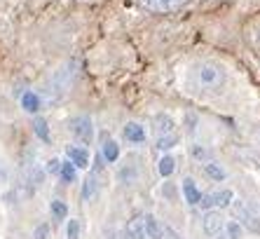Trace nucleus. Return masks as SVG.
Segmentation results:
<instances>
[{
    "label": "nucleus",
    "instance_id": "b1692460",
    "mask_svg": "<svg viewBox=\"0 0 260 239\" xmlns=\"http://www.w3.org/2000/svg\"><path fill=\"white\" fill-rule=\"evenodd\" d=\"M59 169H61V160H49L47 162V171L49 173H59Z\"/></svg>",
    "mask_w": 260,
    "mask_h": 239
},
{
    "label": "nucleus",
    "instance_id": "a211bd4d",
    "mask_svg": "<svg viewBox=\"0 0 260 239\" xmlns=\"http://www.w3.org/2000/svg\"><path fill=\"white\" fill-rule=\"evenodd\" d=\"M176 171V160L171 155H167V157H162L159 160V173L162 176H171V173Z\"/></svg>",
    "mask_w": 260,
    "mask_h": 239
},
{
    "label": "nucleus",
    "instance_id": "6e6552de",
    "mask_svg": "<svg viewBox=\"0 0 260 239\" xmlns=\"http://www.w3.org/2000/svg\"><path fill=\"white\" fill-rule=\"evenodd\" d=\"M68 160L73 162V167H80V169H85L89 167V153H87L85 148H68Z\"/></svg>",
    "mask_w": 260,
    "mask_h": 239
},
{
    "label": "nucleus",
    "instance_id": "1a4fd4ad",
    "mask_svg": "<svg viewBox=\"0 0 260 239\" xmlns=\"http://www.w3.org/2000/svg\"><path fill=\"white\" fill-rule=\"evenodd\" d=\"M124 138L132 141V143H143L145 141V129L139 125V122H129V125L124 127Z\"/></svg>",
    "mask_w": 260,
    "mask_h": 239
},
{
    "label": "nucleus",
    "instance_id": "39448f33",
    "mask_svg": "<svg viewBox=\"0 0 260 239\" xmlns=\"http://www.w3.org/2000/svg\"><path fill=\"white\" fill-rule=\"evenodd\" d=\"M232 202V190H220V192H209L200 199V204L204 209H211V206H230Z\"/></svg>",
    "mask_w": 260,
    "mask_h": 239
},
{
    "label": "nucleus",
    "instance_id": "5701e85b",
    "mask_svg": "<svg viewBox=\"0 0 260 239\" xmlns=\"http://www.w3.org/2000/svg\"><path fill=\"white\" fill-rule=\"evenodd\" d=\"M228 234H230L232 239L242 237V227H239V223H230V225H228Z\"/></svg>",
    "mask_w": 260,
    "mask_h": 239
},
{
    "label": "nucleus",
    "instance_id": "2eb2a0df",
    "mask_svg": "<svg viewBox=\"0 0 260 239\" xmlns=\"http://www.w3.org/2000/svg\"><path fill=\"white\" fill-rule=\"evenodd\" d=\"M33 129H36L38 138H43L45 143H49V129H47V122L43 117H36L33 120Z\"/></svg>",
    "mask_w": 260,
    "mask_h": 239
},
{
    "label": "nucleus",
    "instance_id": "7ed1b4c3",
    "mask_svg": "<svg viewBox=\"0 0 260 239\" xmlns=\"http://www.w3.org/2000/svg\"><path fill=\"white\" fill-rule=\"evenodd\" d=\"M68 129L75 138H78L82 145H89L91 138H94V125H91V120L87 115H78V117H73L68 122Z\"/></svg>",
    "mask_w": 260,
    "mask_h": 239
},
{
    "label": "nucleus",
    "instance_id": "423d86ee",
    "mask_svg": "<svg viewBox=\"0 0 260 239\" xmlns=\"http://www.w3.org/2000/svg\"><path fill=\"white\" fill-rule=\"evenodd\" d=\"M152 129H155V134L159 136H167V134H174V120L169 117V115H157L155 117V122H152Z\"/></svg>",
    "mask_w": 260,
    "mask_h": 239
},
{
    "label": "nucleus",
    "instance_id": "f3484780",
    "mask_svg": "<svg viewBox=\"0 0 260 239\" xmlns=\"http://www.w3.org/2000/svg\"><path fill=\"white\" fill-rule=\"evenodd\" d=\"M61 178H63V183H73L75 181V167H73V162H61Z\"/></svg>",
    "mask_w": 260,
    "mask_h": 239
},
{
    "label": "nucleus",
    "instance_id": "393cba45",
    "mask_svg": "<svg viewBox=\"0 0 260 239\" xmlns=\"http://www.w3.org/2000/svg\"><path fill=\"white\" fill-rule=\"evenodd\" d=\"M47 232H49V227L47 225H40L36 230V239H47Z\"/></svg>",
    "mask_w": 260,
    "mask_h": 239
},
{
    "label": "nucleus",
    "instance_id": "412c9836",
    "mask_svg": "<svg viewBox=\"0 0 260 239\" xmlns=\"http://www.w3.org/2000/svg\"><path fill=\"white\" fill-rule=\"evenodd\" d=\"M66 214H68L66 204L59 202V199H54V202H52V216H54L56 221H63V218H66Z\"/></svg>",
    "mask_w": 260,
    "mask_h": 239
},
{
    "label": "nucleus",
    "instance_id": "aec40b11",
    "mask_svg": "<svg viewBox=\"0 0 260 239\" xmlns=\"http://www.w3.org/2000/svg\"><path fill=\"white\" fill-rule=\"evenodd\" d=\"M176 143H178V136H176V134H167V136L157 138V148L159 150H169V148H174Z\"/></svg>",
    "mask_w": 260,
    "mask_h": 239
},
{
    "label": "nucleus",
    "instance_id": "a878e982",
    "mask_svg": "<svg viewBox=\"0 0 260 239\" xmlns=\"http://www.w3.org/2000/svg\"><path fill=\"white\" fill-rule=\"evenodd\" d=\"M251 38H253V40L260 45V21H255V26L251 28Z\"/></svg>",
    "mask_w": 260,
    "mask_h": 239
},
{
    "label": "nucleus",
    "instance_id": "9b49d317",
    "mask_svg": "<svg viewBox=\"0 0 260 239\" xmlns=\"http://www.w3.org/2000/svg\"><path fill=\"white\" fill-rule=\"evenodd\" d=\"M129 239H145V225H143V216H134L127 225Z\"/></svg>",
    "mask_w": 260,
    "mask_h": 239
},
{
    "label": "nucleus",
    "instance_id": "dca6fc26",
    "mask_svg": "<svg viewBox=\"0 0 260 239\" xmlns=\"http://www.w3.org/2000/svg\"><path fill=\"white\" fill-rule=\"evenodd\" d=\"M117 157H120V148H117V143L115 141H108V143L103 145V160L115 162Z\"/></svg>",
    "mask_w": 260,
    "mask_h": 239
},
{
    "label": "nucleus",
    "instance_id": "f257e3e1",
    "mask_svg": "<svg viewBox=\"0 0 260 239\" xmlns=\"http://www.w3.org/2000/svg\"><path fill=\"white\" fill-rule=\"evenodd\" d=\"M232 214H235V218L242 223L244 227H246L248 232L260 234V214H258V209H255L253 204L235 202V204H232Z\"/></svg>",
    "mask_w": 260,
    "mask_h": 239
},
{
    "label": "nucleus",
    "instance_id": "20e7f679",
    "mask_svg": "<svg viewBox=\"0 0 260 239\" xmlns=\"http://www.w3.org/2000/svg\"><path fill=\"white\" fill-rule=\"evenodd\" d=\"M190 0H139V5L155 14H171L188 5Z\"/></svg>",
    "mask_w": 260,
    "mask_h": 239
},
{
    "label": "nucleus",
    "instance_id": "f03ea898",
    "mask_svg": "<svg viewBox=\"0 0 260 239\" xmlns=\"http://www.w3.org/2000/svg\"><path fill=\"white\" fill-rule=\"evenodd\" d=\"M197 82L204 89H218V87L225 84V71L218 64H209L206 61V64H202L197 68Z\"/></svg>",
    "mask_w": 260,
    "mask_h": 239
},
{
    "label": "nucleus",
    "instance_id": "0eeeda50",
    "mask_svg": "<svg viewBox=\"0 0 260 239\" xmlns=\"http://www.w3.org/2000/svg\"><path fill=\"white\" fill-rule=\"evenodd\" d=\"M143 225H145V237L148 239H162L164 230L155 216H143Z\"/></svg>",
    "mask_w": 260,
    "mask_h": 239
},
{
    "label": "nucleus",
    "instance_id": "ddd939ff",
    "mask_svg": "<svg viewBox=\"0 0 260 239\" xmlns=\"http://www.w3.org/2000/svg\"><path fill=\"white\" fill-rule=\"evenodd\" d=\"M21 108H24L26 113H38L40 110V96L33 94V92H26L21 96Z\"/></svg>",
    "mask_w": 260,
    "mask_h": 239
},
{
    "label": "nucleus",
    "instance_id": "9d476101",
    "mask_svg": "<svg viewBox=\"0 0 260 239\" xmlns=\"http://www.w3.org/2000/svg\"><path fill=\"white\" fill-rule=\"evenodd\" d=\"M220 227H223V216L218 214V211H209V214L204 216V230H206V234H216Z\"/></svg>",
    "mask_w": 260,
    "mask_h": 239
},
{
    "label": "nucleus",
    "instance_id": "f8f14e48",
    "mask_svg": "<svg viewBox=\"0 0 260 239\" xmlns=\"http://www.w3.org/2000/svg\"><path fill=\"white\" fill-rule=\"evenodd\" d=\"M183 192H185V199H188V204H200L202 195H200V190H197V186H194L192 178H185V181H183Z\"/></svg>",
    "mask_w": 260,
    "mask_h": 239
},
{
    "label": "nucleus",
    "instance_id": "4be33fe9",
    "mask_svg": "<svg viewBox=\"0 0 260 239\" xmlns=\"http://www.w3.org/2000/svg\"><path fill=\"white\" fill-rule=\"evenodd\" d=\"M78 237H80V223L71 221L68 223V239H78Z\"/></svg>",
    "mask_w": 260,
    "mask_h": 239
},
{
    "label": "nucleus",
    "instance_id": "6ab92c4d",
    "mask_svg": "<svg viewBox=\"0 0 260 239\" xmlns=\"http://www.w3.org/2000/svg\"><path fill=\"white\" fill-rule=\"evenodd\" d=\"M204 171H206V176H211L213 181H223V178H225V171L218 167V164H213V162L204 164Z\"/></svg>",
    "mask_w": 260,
    "mask_h": 239
},
{
    "label": "nucleus",
    "instance_id": "4468645a",
    "mask_svg": "<svg viewBox=\"0 0 260 239\" xmlns=\"http://www.w3.org/2000/svg\"><path fill=\"white\" fill-rule=\"evenodd\" d=\"M96 188H99V183H96V173H89L85 178V186H82V199H91L94 195H96Z\"/></svg>",
    "mask_w": 260,
    "mask_h": 239
}]
</instances>
